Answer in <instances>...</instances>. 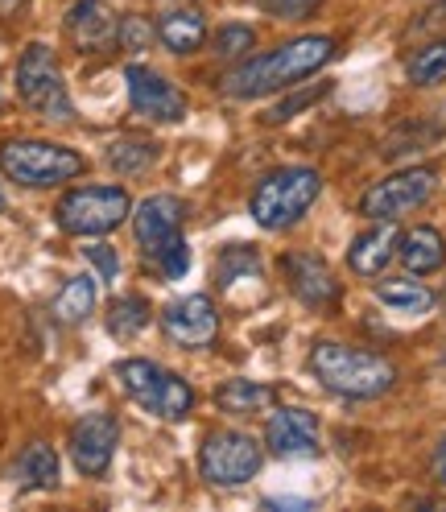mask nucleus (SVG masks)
Returning a JSON list of instances; mask_svg holds the SVG:
<instances>
[{
	"label": "nucleus",
	"mask_w": 446,
	"mask_h": 512,
	"mask_svg": "<svg viewBox=\"0 0 446 512\" xmlns=\"http://www.w3.org/2000/svg\"><path fill=\"white\" fill-rule=\"evenodd\" d=\"M331 58H335V38H327V34L294 38L269 54L244 58L236 71L223 75V95H232V100H261V95L298 87L314 71H323Z\"/></svg>",
	"instance_id": "obj_1"
},
{
	"label": "nucleus",
	"mask_w": 446,
	"mask_h": 512,
	"mask_svg": "<svg viewBox=\"0 0 446 512\" xmlns=\"http://www.w3.org/2000/svg\"><path fill=\"white\" fill-rule=\"evenodd\" d=\"M310 376L323 384L327 393L347 397V401H372L385 397L397 384V368L389 356L380 351H364V347H347L335 339H323L310 347Z\"/></svg>",
	"instance_id": "obj_2"
},
{
	"label": "nucleus",
	"mask_w": 446,
	"mask_h": 512,
	"mask_svg": "<svg viewBox=\"0 0 446 512\" xmlns=\"http://www.w3.org/2000/svg\"><path fill=\"white\" fill-rule=\"evenodd\" d=\"M182 215H186V203L178 195H149L145 203L133 207L137 248L149 261H157V269L170 281L190 273V244L182 236Z\"/></svg>",
	"instance_id": "obj_3"
},
{
	"label": "nucleus",
	"mask_w": 446,
	"mask_h": 512,
	"mask_svg": "<svg viewBox=\"0 0 446 512\" xmlns=\"http://www.w3.org/2000/svg\"><path fill=\"white\" fill-rule=\"evenodd\" d=\"M323 195V174L310 166H281L257 182L248 199V215L265 232H285L314 207V199Z\"/></svg>",
	"instance_id": "obj_4"
},
{
	"label": "nucleus",
	"mask_w": 446,
	"mask_h": 512,
	"mask_svg": "<svg viewBox=\"0 0 446 512\" xmlns=\"http://www.w3.org/2000/svg\"><path fill=\"white\" fill-rule=\"evenodd\" d=\"M116 380L120 389L129 393L133 405H141L149 418H162V422H182L190 418V409H195V389L170 368L153 364V360H120L116 364Z\"/></svg>",
	"instance_id": "obj_5"
},
{
	"label": "nucleus",
	"mask_w": 446,
	"mask_h": 512,
	"mask_svg": "<svg viewBox=\"0 0 446 512\" xmlns=\"http://www.w3.org/2000/svg\"><path fill=\"white\" fill-rule=\"evenodd\" d=\"M129 215H133V199L124 186H75L54 203V223L79 240L108 236Z\"/></svg>",
	"instance_id": "obj_6"
},
{
	"label": "nucleus",
	"mask_w": 446,
	"mask_h": 512,
	"mask_svg": "<svg viewBox=\"0 0 446 512\" xmlns=\"http://www.w3.org/2000/svg\"><path fill=\"white\" fill-rule=\"evenodd\" d=\"M0 170L17 186L46 190V186H62L79 178L87 162H83V153L58 141H5L0 145Z\"/></svg>",
	"instance_id": "obj_7"
},
{
	"label": "nucleus",
	"mask_w": 446,
	"mask_h": 512,
	"mask_svg": "<svg viewBox=\"0 0 446 512\" xmlns=\"http://www.w3.org/2000/svg\"><path fill=\"white\" fill-rule=\"evenodd\" d=\"M17 95L25 108H34L46 120H75V100L67 91V79H62L54 50L34 42L25 46V54L17 58Z\"/></svg>",
	"instance_id": "obj_8"
},
{
	"label": "nucleus",
	"mask_w": 446,
	"mask_h": 512,
	"mask_svg": "<svg viewBox=\"0 0 446 512\" xmlns=\"http://www.w3.org/2000/svg\"><path fill=\"white\" fill-rule=\"evenodd\" d=\"M265 463L261 442L240 430H211L199 446V475L215 488H244Z\"/></svg>",
	"instance_id": "obj_9"
},
{
	"label": "nucleus",
	"mask_w": 446,
	"mask_h": 512,
	"mask_svg": "<svg viewBox=\"0 0 446 512\" xmlns=\"http://www.w3.org/2000/svg\"><path fill=\"white\" fill-rule=\"evenodd\" d=\"M438 190V170L430 166H409V170H397L389 178H380L364 190L360 199V215L368 219H401L409 211H418L434 199Z\"/></svg>",
	"instance_id": "obj_10"
},
{
	"label": "nucleus",
	"mask_w": 446,
	"mask_h": 512,
	"mask_svg": "<svg viewBox=\"0 0 446 512\" xmlns=\"http://www.w3.org/2000/svg\"><path fill=\"white\" fill-rule=\"evenodd\" d=\"M124 87H129L133 112L153 124H178L186 116V95L166 75H157L153 67H141V62L124 67Z\"/></svg>",
	"instance_id": "obj_11"
},
{
	"label": "nucleus",
	"mask_w": 446,
	"mask_h": 512,
	"mask_svg": "<svg viewBox=\"0 0 446 512\" xmlns=\"http://www.w3.org/2000/svg\"><path fill=\"white\" fill-rule=\"evenodd\" d=\"M281 277H285V285H290V294L310 310H331L339 302L335 269L318 252H306V248L285 252L281 256Z\"/></svg>",
	"instance_id": "obj_12"
},
{
	"label": "nucleus",
	"mask_w": 446,
	"mask_h": 512,
	"mask_svg": "<svg viewBox=\"0 0 446 512\" xmlns=\"http://www.w3.org/2000/svg\"><path fill=\"white\" fill-rule=\"evenodd\" d=\"M116 442H120V426L112 413L95 409V413H83V418L71 426V459L79 467V475H91L100 479L108 467H112V455H116Z\"/></svg>",
	"instance_id": "obj_13"
},
{
	"label": "nucleus",
	"mask_w": 446,
	"mask_h": 512,
	"mask_svg": "<svg viewBox=\"0 0 446 512\" xmlns=\"http://www.w3.org/2000/svg\"><path fill=\"white\" fill-rule=\"evenodd\" d=\"M265 446L281 459H310L318 455V418L302 405H281L265 422Z\"/></svg>",
	"instance_id": "obj_14"
},
{
	"label": "nucleus",
	"mask_w": 446,
	"mask_h": 512,
	"mask_svg": "<svg viewBox=\"0 0 446 512\" xmlns=\"http://www.w3.org/2000/svg\"><path fill=\"white\" fill-rule=\"evenodd\" d=\"M162 331H166L178 347H207V343H215V335H219L215 302H211L207 294L174 298V302L162 310Z\"/></svg>",
	"instance_id": "obj_15"
},
{
	"label": "nucleus",
	"mask_w": 446,
	"mask_h": 512,
	"mask_svg": "<svg viewBox=\"0 0 446 512\" xmlns=\"http://www.w3.org/2000/svg\"><path fill=\"white\" fill-rule=\"evenodd\" d=\"M401 248V232H397V219H372V228H364L352 248H347V265L360 277H380L389 269V261Z\"/></svg>",
	"instance_id": "obj_16"
},
{
	"label": "nucleus",
	"mask_w": 446,
	"mask_h": 512,
	"mask_svg": "<svg viewBox=\"0 0 446 512\" xmlns=\"http://www.w3.org/2000/svg\"><path fill=\"white\" fill-rule=\"evenodd\" d=\"M157 42H162L170 54H195L203 50L207 42V17L203 9L195 5H178V9H166L162 17H157Z\"/></svg>",
	"instance_id": "obj_17"
},
{
	"label": "nucleus",
	"mask_w": 446,
	"mask_h": 512,
	"mask_svg": "<svg viewBox=\"0 0 446 512\" xmlns=\"http://www.w3.org/2000/svg\"><path fill=\"white\" fill-rule=\"evenodd\" d=\"M397 256H401V265H405L413 277H430V273H438V269L446 265V240H442L438 228L422 223V228H409V232L401 236Z\"/></svg>",
	"instance_id": "obj_18"
},
{
	"label": "nucleus",
	"mask_w": 446,
	"mask_h": 512,
	"mask_svg": "<svg viewBox=\"0 0 446 512\" xmlns=\"http://www.w3.org/2000/svg\"><path fill=\"white\" fill-rule=\"evenodd\" d=\"M277 401V389L265 380H248V376H236V380H223L215 389V405L232 418H257L269 405Z\"/></svg>",
	"instance_id": "obj_19"
},
{
	"label": "nucleus",
	"mask_w": 446,
	"mask_h": 512,
	"mask_svg": "<svg viewBox=\"0 0 446 512\" xmlns=\"http://www.w3.org/2000/svg\"><path fill=\"white\" fill-rule=\"evenodd\" d=\"M67 34L79 42V50H104L116 34L104 0H79V5L71 9V17H67Z\"/></svg>",
	"instance_id": "obj_20"
},
{
	"label": "nucleus",
	"mask_w": 446,
	"mask_h": 512,
	"mask_svg": "<svg viewBox=\"0 0 446 512\" xmlns=\"http://www.w3.org/2000/svg\"><path fill=\"white\" fill-rule=\"evenodd\" d=\"M17 484L25 488V492H34V488H58V479H62V467H58V455L50 451L46 442H29L25 451H21V459H17Z\"/></svg>",
	"instance_id": "obj_21"
},
{
	"label": "nucleus",
	"mask_w": 446,
	"mask_h": 512,
	"mask_svg": "<svg viewBox=\"0 0 446 512\" xmlns=\"http://www.w3.org/2000/svg\"><path fill=\"white\" fill-rule=\"evenodd\" d=\"M376 302L389 306L393 314H409L418 318L434 306V294L426 290L422 281H401V277H389V281H376Z\"/></svg>",
	"instance_id": "obj_22"
},
{
	"label": "nucleus",
	"mask_w": 446,
	"mask_h": 512,
	"mask_svg": "<svg viewBox=\"0 0 446 512\" xmlns=\"http://www.w3.org/2000/svg\"><path fill=\"white\" fill-rule=\"evenodd\" d=\"M157 141H149V137H116L112 145H108V166L116 170V174H124V178H133V174H145L153 162H157Z\"/></svg>",
	"instance_id": "obj_23"
},
{
	"label": "nucleus",
	"mask_w": 446,
	"mask_h": 512,
	"mask_svg": "<svg viewBox=\"0 0 446 512\" xmlns=\"http://www.w3.org/2000/svg\"><path fill=\"white\" fill-rule=\"evenodd\" d=\"M91 310H95V277L79 273V277H71V281L58 290V298H54V318H58V323H67V327H75V323H83Z\"/></svg>",
	"instance_id": "obj_24"
},
{
	"label": "nucleus",
	"mask_w": 446,
	"mask_h": 512,
	"mask_svg": "<svg viewBox=\"0 0 446 512\" xmlns=\"http://www.w3.org/2000/svg\"><path fill=\"white\" fill-rule=\"evenodd\" d=\"M153 323V310H149V302L145 298H137V294H124V298H116L112 306H108V335L112 339H137L145 327Z\"/></svg>",
	"instance_id": "obj_25"
},
{
	"label": "nucleus",
	"mask_w": 446,
	"mask_h": 512,
	"mask_svg": "<svg viewBox=\"0 0 446 512\" xmlns=\"http://www.w3.org/2000/svg\"><path fill=\"white\" fill-rule=\"evenodd\" d=\"M405 75L413 87H438L446 83V38L422 46V50H413L405 58Z\"/></svg>",
	"instance_id": "obj_26"
},
{
	"label": "nucleus",
	"mask_w": 446,
	"mask_h": 512,
	"mask_svg": "<svg viewBox=\"0 0 446 512\" xmlns=\"http://www.w3.org/2000/svg\"><path fill=\"white\" fill-rule=\"evenodd\" d=\"M240 277H261V261H257L252 248L232 244V248H223V256L215 261V285L219 290H232Z\"/></svg>",
	"instance_id": "obj_27"
},
{
	"label": "nucleus",
	"mask_w": 446,
	"mask_h": 512,
	"mask_svg": "<svg viewBox=\"0 0 446 512\" xmlns=\"http://www.w3.org/2000/svg\"><path fill=\"white\" fill-rule=\"evenodd\" d=\"M211 46H215V58H244L252 46H257V34H252V25L232 21V25L219 29Z\"/></svg>",
	"instance_id": "obj_28"
},
{
	"label": "nucleus",
	"mask_w": 446,
	"mask_h": 512,
	"mask_svg": "<svg viewBox=\"0 0 446 512\" xmlns=\"http://www.w3.org/2000/svg\"><path fill=\"white\" fill-rule=\"evenodd\" d=\"M327 91H331V83H310V87L294 91V95H290V100H281L277 108H269V112H265V120H269V124H281V120H290V116L306 112L310 104H318V100H323V95H327Z\"/></svg>",
	"instance_id": "obj_29"
},
{
	"label": "nucleus",
	"mask_w": 446,
	"mask_h": 512,
	"mask_svg": "<svg viewBox=\"0 0 446 512\" xmlns=\"http://www.w3.org/2000/svg\"><path fill=\"white\" fill-rule=\"evenodd\" d=\"M257 5H261L269 17H277V21H306V17L318 13V5H323V0H257Z\"/></svg>",
	"instance_id": "obj_30"
},
{
	"label": "nucleus",
	"mask_w": 446,
	"mask_h": 512,
	"mask_svg": "<svg viewBox=\"0 0 446 512\" xmlns=\"http://www.w3.org/2000/svg\"><path fill=\"white\" fill-rule=\"evenodd\" d=\"M116 38H120L124 50H141L149 38H157V29H149L141 17H124V21L116 25Z\"/></svg>",
	"instance_id": "obj_31"
},
{
	"label": "nucleus",
	"mask_w": 446,
	"mask_h": 512,
	"mask_svg": "<svg viewBox=\"0 0 446 512\" xmlns=\"http://www.w3.org/2000/svg\"><path fill=\"white\" fill-rule=\"evenodd\" d=\"M83 256H87V261H91L95 269H100V277H104V281H116L120 261H116V252H112L108 244H87V248H83Z\"/></svg>",
	"instance_id": "obj_32"
},
{
	"label": "nucleus",
	"mask_w": 446,
	"mask_h": 512,
	"mask_svg": "<svg viewBox=\"0 0 446 512\" xmlns=\"http://www.w3.org/2000/svg\"><path fill=\"white\" fill-rule=\"evenodd\" d=\"M434 479L446 488V434L438 438V446H434Z\"/></svg>",
	"instance_id": "obj_33"
},
{
	"label": "nucleus",
	"mask_w": 446,
	"mask_h": 512,
	"mask_svg": "<svg viewBox=\"0 0 446 512\" xmlns=\"http://www.w3.org/2000/svg\"><path fill=\"white\" fill-rule=\"evenodd\" d=\"M5 207H9V203H5V190H0V211H5Z\"/></svg>",
	"instance_id": "obj_34"
},
{
	"label": "nucleus",
	"mask_w": 446,
	"mask_h": 512,
	"mask_svg": "<svg viewBox=\"0 0 446 512\" xmlns=\"http://www.w3.org/2000/svg\"><path fill=\"white\" fill-rule=\"evenodd\" d=\"M442 5H446V0H442Z\"/></svg>",
	"instance_id": "obj_35"
}]
</instances>
